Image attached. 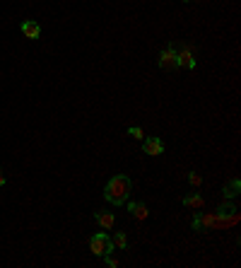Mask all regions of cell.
<instances>
[{
	"mask_svg": "<svg viewBox=\"0 0 241 268\" xmlns=\"http://www.w3.org/2000/svg\"><path fill=\"white\" fill-rule=\"evenodd\" d=\"M94 223H97L101 230H111V227L116 225V215L109 210H97L94 212Z\"/></svg>",
	"mask_w": 241,
	"mask_h": 268,
	"instance_id": "cell-7",
	"label": "cell"
},
{
	"mask_svg": "<svg viewBox=\"0 0 241 268\" xmlns=\"http://www.w3.org/2000/svg\"><path fill=\"white\" fill-rule=\"evenodd\" d=\"M20 29H22L24 39H39L41 36V27H39V22H34V20H24L22 24H20Z\"/></svg>",
	"mask_w": 241,
	"mask_h": 268,
	"instance_id": "cell-8",
	"label": "cell"
},
{
	"mask_svg": "<svg viewBox=\"0 0 241 268\" xmlns=\"http://www.w3.org/2000/svg\"><path fill=\"white\" fill-rule=\"evenodd\" d=\"M0 186H5V174H3V169H0Z\"/></svg>",
	"mask_w": 241,
	"mask_h": 268,
	"instance_id": "cell-16",
	"label": "cell"
},
{
	"mask_svg": "<svg viewBox=\"0 0 241 268\" xmlns=\"http://www.w3.org/2000/svg\"><path fill=\"white\" fill-rule=\"evenodd\" d=\"M89 249H92L94 256H106L116 246H113V242H111V237L106 235V232H97V235L89 239Z\"/></svg>",
	"mask_w": 241,
	"mask_h": 268,
	"instance_id": "cell-2",
	"label": "cell"
},
{
	"mask_svg": "<svg viewBox=\"0 0 241 268\" xmlns=\"http://www.w3.org/2000/svg\"><path fill=\"white\" fill-rule=\"evenodd\" d=\"M128 210H131V215L135 220H147V218H150V208H147L143 201H131Z\"/></svg>",
	"mask_w": 241,
	"mask_h": 268,
	"instance_id": "cell-9",
	"label": "cell"
},
{
	"mask_svg": "<svg viewBox=\"0 0 241 268\" xmlns=\"http://www.w3.org/2000/svg\"><path fill=\"white\" fill-rule=\"evenodd\" d=\"M215 212H217V215H231V212H236V205L231 201H224V203H219Z\"/></svg>",
	"mask_w": 241,
	"mask_h": 268,
	"instance_id": "cell-11",
	"label": "cell"
},
{
	"mask_svg": "<svg viewBox=\"0 0 241 268\" xmlns=\"http://www.w3.org/2000/svg\"><path fill=\"white\" fill-rule=\"evenodd\" d=\"M143 152L150 157H159L164 155V143L157 138V135H150V138H145L143 140Z\"/></svg>",
	"mask_w": 241,
	"mask_h": 268,
	"instance_id": "cell-5",
	"label": "cell"
},
{
	"mask_svg": "<svg viewBox=\"0 0 241 268\" xmlns=\"http://www.w3.org/2000/svg\"><path fill=\"white\" fill-rule=\"evenodd\" d=\"M111 242H113L116 249H128V237H126V232H116Z\"/></svg>",
	"mask_w": 241,
	"mask_h": 268,
	"instance_id": "cell-12",
	"label": "cell"
},
{
	"mask_svg": "<svg viewBox=\"0 0 241 268\" xmlns=\"http://www.w3.org/2000/svg\"><path fill=\"white\" fill-rule=\"evenodd\" d=\"M157 66L162 68V70H174L176 68V46L169 44L166 48L159 51V56H157Z\"/></svg>",
	"mask_w": 241,
	"mask_h": 268,
	"instance_id": "cell-4",
	"label": "cell"
},
{
	"mask_svg": "<svg viewBox=\"0 0 241 268\" xmlns=\"http://www.w3.org/2000/svg\"><path fill=\"white\" fill-rule=\"evenodd\" d=\"M131 191H133L131 177H126V174H113V177L106 181V186H104V198H106L111 205H123V203L128 201Z\"/></svg>",
	"mask_w": 241,
	"mask_h": 268,
	"instance_id": "cell-1",
	"label": "cell"
},
{
	"mask_svg": "<svg viewBox=\"0 0 241 268\" xmlns=\"http://www.w3.org/2000/svg\"><path fill=\"white\" fill-rule=\"evenodd\" d=\"M188 181H191L193 186H200V181H203V179H200V174H198V172H188Z\"/></svg>",
	"mask_w": 241,
	"mask_h": 268,
	"instance_id": "cell-14",
	"label": "cell"
},
{
	"mask_svg": "<svg viewBox=\"0 0 241 268\" xmlns=\"http://www.w3.org/2000/svg\"><path fill=\"white\" fill-rule=\"evenodd\" d=\"M184 3H200V0H184Z\"/></svg>",
	"mask_w": 241,
	"mask_h": 268,
	"instance_id": "cell-17",
	"label": "cell"
},
{
	"mask_svg": "<svg viewBox=\"0 0 241 268\" xmlns=\"http://www.w3.org/2000/svg\"><path fill=\"white\" fill-rule=\"evenodd\" d=\"M128 135L135 138V140H145V131L140 126H128Z\"/></svg>",
	"mask_w": 241,
	"mask_h": 268,
	"instance_id": "cell-13",
	"label": "cell"
},
{
	"mask_svg": "<svg viewBox=\"0 0 241 268\" xmlns=\"http://www.w3.org/2000/svg\"><path fill=\"white\" fill-rule=\"evenodd\" d=\"M101 258H104V263H106L109 268H116V266H118V258H113L111 254H106V256H101Z\"/></svg>",
	"mask_w": 241,
	"mask_h": 268,
	"instance_id": "cell-15",
	"label": "cell"
},
{
	"mask_svg": "<svg viewBox=\"0 0 241 268\" xmlns=\"http://www.w3.org/2000/svg\"><path fill=\"white\" fill-rule=\"evenodd\" d=\"M239 193H241V179H236V177L222 186V196H224V201H234V198H239Z\"/></svg>",
	"mask_w": 241,
	"mask_h": 268,
	"instance_id": "cell-6",
	"label": "cell"
},
{
	"mask_svg": "<svg viewBox=\"0 0 241 268\" xmlns=\"http://www.w3.org/2000/svg\"><path fill=\"white\" fill-rule=\"evenodd\" d=\"M196 58H193V51L188 48L186 44L176 46V68H188V70H196Z\"/></svg>",
	"mask_w": 241,
	"mask_h": 268,
	"instance_id": "cell-3",
	"label": "cell"
},
{
	"mask_svg": "<svg viewBox=\"0 0 241 268\" xmlns=\"http://www.w3.org/2000/svg\"><path fill=\"white\" fill-rule=\"evenodd\" d=\"M181 203H184L186 208H198V210H200V208L205 205V198H203L200 193H188V196H184Z\"/></svg>",
	"mask_w": 241,
	"mask_h": 268,
	"instance_id": "cell-10",
	"label": "cell"
}]
</instances>
